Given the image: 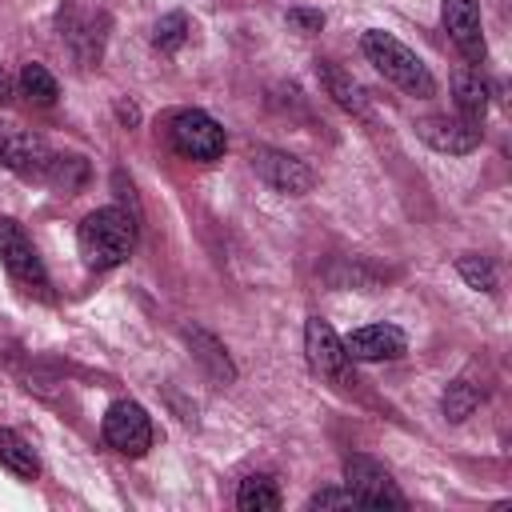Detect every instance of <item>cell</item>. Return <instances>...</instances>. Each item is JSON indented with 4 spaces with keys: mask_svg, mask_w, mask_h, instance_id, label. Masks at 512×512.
Wrapping results in <instances>:
<instances>
[{
    "mask_svg": "<svg viewBox=\"0 0 512 512\" xmlns=\"http://www.w3.org/2000/svg\"><path fill=\"white\" fill-rule=\"evenodd\" d=\"M8 96V72H4V64H0V100Z\"/></svg>",
    "mask_w": 512,
    "mask_h": 512,
    "instance_id": "obj_24",
    "label": "cell"
},
{
    "mask_svg": "<svg viewBox=\"0 0 512 512\" xmlns=\"http://www.w3.org/2000/svg\"><path fill=\"white\" fill-rule=\"evenodd\" d=\"M172 144H176V152L180 156H188V160H220L224 156V128L208 116V112H200V108H184V112H176L172 116Z\"/></svg>",
    "mask_w": 512,
    "mask_h": 512,
    "instance_id": "obj_5",
    "label": "cell"
},
{
    "mask_svg": "<svg viewBox=\"0 0 512 512\" xmlns=\"http://www.w3.org/2000/svg\"><path fill=\"white\" fill-rule=\"evenodd\" d=\"M20 88H24V96H28L32 104H40V108L56 104V96H60V84H56V76H52L44 64H24V68H20Z\"/></svg>",
    "mask_w": 512,
    "mask_h": 512,
    "instance_id": "obj_18",
    "label": "cell"
},
{
    "mask_svg": "<svg viewBox=\"0 0 512 512\" xmlns=\"http://www.w3.org/2000/svg\"><path fill=\"white\" fill-rule=\"evenodd\" d=\"M452 92H456V112H460V120L484 124V116H488V88H484V80H480L476 72H456V76H452Z\"/></svg>",
    "mask_w": 512,
    "mask_h": 512,
    "instance_id": "obj_15",
    "label": "cell"
},
{
    "mask_svg": "<svg viewBox=\"0 0 512 512\" xmlns=\"http://www.w3.org/2000/svg\"><path fill=\"white\" fill-rule=\"evenodd\" d=\"M288 24L300 28V32H320L324 28V12H316V8H292L288 12Z\"/></svg>",
    "mask_w": 512,
    "mask_h": 512,
    "instance_id": "obj_23",
    "label": "cell"
},
{
    "mask_svg": "<svg viewBox=\"0 0 512 512\" xmlns=\"http://www.w3.org/2000/svg\"><path fill=\"white\" fill-rule=\"evenodd\" d=\"M344 484L360 496L364 508H404V496H400L396 480L372 456H348L344 460Z\"/></svg>",
    "mask_w": 512,
    "mask_h": 512,
    "instance_id": "obj_8",
    "label": "cell"
},
{
    "mask_svg": "<svg viewBox=\"0 0 512 512\" xmlns=\"http://www.w3.org/2000/svg\"><path fill=\"white\" fill-rule=\"evenodd\" d=\"M76 244H80V256L88 268H100V272L116 268L128 260V252L136 244V220L124 208H96L80 220Z\"/></svg>",
    "mask_w": 512,
    "mask_h": 512,
    "instance_id": "obj_2",
    "label": "cell"
},
{
    "mask_svg": "<svg viewBox=\"0 0 512 512\" xmlns=\"http://www.w3.org/2000/svg\"><path fill=\"white\" fill-rule=\"evenodd\" d=\"M420 140L436 152H448V156H464L472 148H480V124H468L460 116H424L416 124Z\"/></svg>",
    "mask_w": 512,
    "mask_h": 512,
    "instance_id": "obj_10",
    "label": "cell"
},
{
    "mask_svg": "<svg viewBox=\"0 0 512 512\" xmlns=\"http://www.w3.org/2000/svg\"><path fill=\"white\" fill-rule=\"evenodd\" d=\"M252 168H256V176H260L268 188H276V192H284V196H304V192H312V184H316L312 168H308L300 156L284 152V148H256V152H252Z\"/></svg>",
    "mask_w": 512,
    "mask_h": 512,
    "instance_id": "obj_9",
    "label": "cell"
},
{
    "mask_svg": "<svg viewBox=\"0 0 512 512\" xmlns=\"http://www.w3.org/2000/svg\"><path fill=\"white\" fill-rule=\"evenodd\" d=\"M476 404H480V388H476L472 380H456V384H448V392H444V416H448L452 424L468 420V416L476 412Z\"/></svg>",
    "mask_w": 512,
    "mask_h": 512,
    "instance_id": "obj_19",
    "label": "cell"
},
{
    "mask_svg": "<svg viewBox=\"0 0 512 512\" xmlns=\"http://www.w3.org/2000/svg\"><path fill=\"white\" fill-rule=\"evenodd\" d=\"M360 48H364V56H368V64L384 76V80H392L396 88H404L408 96H416V100H428V96H436V80H432V72H428V64L404 44V40H396L392 32H380V28H372V32H364V40H360Z\"/></svg>",
    "mask_w": 512,
    "mask_h": 512,
    "instance_id": "obj_1",
    "label": "cell"
},
{
    "mask_svg": "<svg viewBox=\"0 0 512 512\" xmlns=\"http://www.w3.org/2000/svg\"><path fill=\"white\" fill-rule=\"evenodd\" d=\"M0 164L20 176H48L52 152L40 132L24 128L16 120H0Z\"/></svg>",
    "mask_w": 512,
    "mask_h": 512,
    "instance_id": "obj_6",
    "label": "cell"
},
{
    "mask_svg": "<svg viewBox=\"0 0 512 512\" xmlns=\"http://www.w3.org/2000/svg\"><path fill=\"white\" fill-rule=\"evenodd\" d=\"M184 336H188V348H192L196 364L208 372V380H216V384H232V380H236V368H232V360H228V348H224L212 332H204V328H184Z\"/></svg>",
    "mask_w": 512,
    "mask_h": 512,
    "instance_id": "obj_13",
    "label": "cell"
},
{
    "mask_svg": "<svg viewBox=\"0 0 512 512\" xmlns=\"http://www.w3.org/2000/svg\"><path fill=\"white\" fill-rule=\"evenodd\" d=\"M344 352L352 360H396L408 352V340L396 324H364L344 340Z\"/></svg>",
    "mask_w": 512,
    "mask_h": 512,
    "instance_id": "obj_11",
    "label": "cell"
},
{
    "mask_svg": "<svg viewBox=\"0 0 512 512\" xmlns=\"http://www.w3.org/2000/svg\"><path fill=\"white\" fill-rule=\"evenodd\" d=\"M104 440L120 452V456H144L152 448V420L136 400H116L104 412Z\"/></svg>",
    "mask_w": 512,
    "mask_h": 512,
    "instance_id": "obj_7",
    "label": "cell"
},
{
    "mask_svg": "<svg viewBox=\"0 0 512 512\" xmlns=\"http://www.w3.org/2000/svg\"><path fill=\"white\" fill-rule=\"evenodd\" d=\"M444 24L456 40V48L480 64L484 60V28H480V4L476 0H444Z\"/></svg>",
    "mask_w": 512,
    "mask_h": 512,
    "instance_id": "obj_12",
    "label": "cell"
},
{
    "mask_svg": "<svg viewBox=\"0 0 512 512\" xmlns=\"http://www.w3.org/2000/svg\"><path fill=\"white\" fill-rule=\"evenodd\" d=\"M184 40H188V16H184V12H168V16L156 20L152 44H156L160 52H176Z\"/></svg>",
    "mask_w": 512,
    "mask_h": 512,
    "instance_id": "obj_21",
    "label": "cell"
},
{
    "mask_svg": "<svg viewBox=\"0 0 512 512\" xmlns=\"http://www.w3.org/2000/svg\"><path fill=\"white\" fill-rule=\"evenodd\" d=\"M0 464L20 480H36L40 476V460H36L32 444L24 436H16L12 428H0Z\"/></svg>",
    "mask_w": 512,
    "mask_h": 512,
    "instance_id": "obj_16",
    "label": "cell"
},
{
    "mask_svg": "<svg viewBox=\"0 0 512 512\" xmlns=\"http://www.w3.org/2000/svg\"><path fill=\"white\" fill-rule=\"evenodd\" d=\"M456 272H460V280H464L468 288H476V292H496V268H492L488 256H460V260H456Z\"/></svg>",
    "mask_w": 512,
    "mask_h": 512,
    "instance_id": "obj_20",
    "label": "cell"
},
{
    "mask_svg": "<svg viewBox=\"0 0 512 512\" xmlns=\"http://www.w3.org/2000/svg\"><path fill=\"white\" fill-rule=\"evenodd\" d=\"M308 508H364L360 496L344 484V488H320L316 496H308Z\"/></svg>",
    "mask_w": 512,
    "mask_h": 512,
    "instance_id": "obj_22",
    "label": "cell"
},
{
    "mask_svg": "<svg viewBox=\"0 0 512 512\" xmlns=\"http://www.w3.org/2000/svg\"><path fill=\"white\" fill-rule=\"evenodd\" d=\"M316 76H320V88H324L344 112H352V116H364V112H368L364 88H360L340 64H332V60H316Z\"/></svg>",
    "mask_w": 512,
    "mask_h": 512,
    "instance_id": "obj_14",
    "label": "cell"
},
{
    "mask_svg": "<svg viewBox=\"0 0 512 512\" xmlns=\"http://www.w3.org/2000/svg\"><path fill=\"white\" fill-rule=\"evenodd\" d=\"M236 504H240V512H276V508H280V488H276L272 476L252 472V476L240 480Z\"/></svg>",
    "mask_w": 512,
    "mask_h": 512,
    "instance_id": "obj_17",
    "label": "cell"
},
{
    "mask_svg": "<svg viewBox=\"0 0 512 512\" xmlns=\"http://www.w3.org/2000/svg\"><path fill=\"white\" fill-rule=\"evenodd\" d=\"M304 352H308V364H312V372H316V376L332 380L336 388L356 384L352 356L344 352V340L332 332V324H328V320L312 316V320L304 324Z\"/></svg>",
    "mask_w": 512,
    "mask_h": 512,
    "instance_id": "obj_3",
    "label": "cell"
},
{
    "mask_svg": "<svg viewBox=\"0 0 512 512\" xmlns=\"http://www.w3.org/2000/svg\"><path fill=\"white\" fill-rule=\"evenodd\" d=\"M0 264H4V268L12 272V280L24 284L28 292H36V296L48 292V272H44V264H40V256H36V248H32V240H28V232H24L12 216H0Z\"/></svg>",
    "mask_w": 512,
    "mask_h": 512,
    "instance_id": "obj_4",
    "label": "cell"
}]
</instances>
